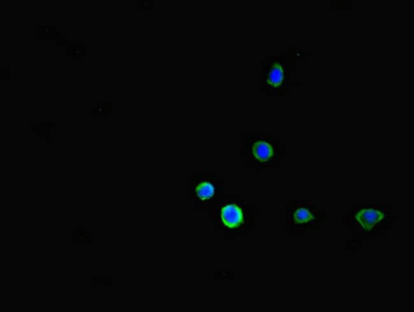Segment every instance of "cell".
Wrapping results in <instances>:
<instances>
[{"instance_id":"obj_6","label":"cell","mask_w":414,"mask_h":312,"mask_svg":"<svg viewBox=\"0 0 414 312\" xmlns=\"http://www.w3.org/2000/svg\"><path fill=\"white\" fill-rule=\"evenodd\" d=\"M315 218L311 212L306 208L301 207L297 209L294 214L295 224H306V223L314 220Z\"/></svg>"},{"instance_id":"obj_4","label":"cell","mask_w":414,"mask_h":312,"mask_svg":"<svg viewBox=\"0 0 414 312\" xmlns=\"http://www.w3.org/2000/svg\"><path fill=\"white\" fill-rule=\"evenodd\" d=\"M284 70L282 64L276 62L272 66L268 74L267 83L270 87L277 88L281 86L284 79Z\"/></svg>"},{"instance_id":"obj_7","label":"cell","mask_w":414,"mask_h":312,"mask_svg":"<svg viewBox=\"0 0 414 312\" xmlns=\"http://www.w3.org/2000/svg\"><path fill=\"white\" fill-rule=\"evenodd\" d=\"M46 36H50V34H51V28H50V27L46 26Z\"/></svg>"},{"instance_id":"obj_1","label":"cell","mask_w":414,"mask_h":312,"mask_svg":"<svg viewBox=\"0 0 414 312\" xmlns=\"http://www.w3.org/2000/svg\"><path fill=\"white\" fill-rule=\"evenodd\" d=\"M223 224L230 229H235L244 224V215L239 205L231 204L225 205L220 211Z\"/></svg>"},{"instance_id":"obj_3","label":"cell","mask_w":414,"mask_h":312,"mask_svg":"<svg viewBox=\"0 0 414 312\" xmlns=\"http://www.w3.org/2000/svg\"><path fill=\"white\" fill-rule=\"evenodd\" d=\"M252 154L259 162H265L273 157L274 150L271 145L267 141H258L253 145Z\"/></svg>"},{"instance_id":"obj_8","label":"cell","mask_w":414,"mask_h":312,"mask_svg":"<svg viewBox=\"0 0 414 312\" xmlns=\"http://www.w3.org/2000/svg\"><path fill=\"white\" fill-rule=\"evenodd\" d=\"M77 53V54H78V55H79V56H81V55H82V53H81V51H77V53Z\"/></svg>"},{"instance_id":"obj_5","label":"cell","mask_w":414,"mask_h":312,"mask_svg":"<svg viewBox=\"0 0 414 312\" xmlns=\"http://www.w3.org/2000/svg\"><path fill=\"white\" fill-rule=\"evenodd\" d=\"M214 185L209 182H203L196 188V194L202 201L211 199L215 194Z\"/></svg>"},{"instance_id":"obj_2","label":"cell","mask_w":414,"mask_h":312,"mask_svg":"<svg viewBox=\"0 0 414 312\" xmlns=\"http://www.w3.org/2000/svg\"><path fill=\"white\" fill-rule=\"evenodd\" d=\"M384 215L373 209L362 210L355 215V218L364 229L371 231L374 225L384 219Z\"/></svg>"}]
</instances>
